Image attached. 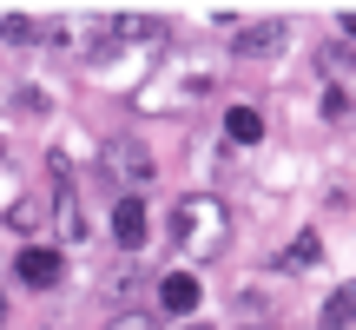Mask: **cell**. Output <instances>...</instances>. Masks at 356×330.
Returning <instances> with one entry per match:
<instances>
[{
	"instance_id": "6da1fadb",
	"label": "cell",
	"mask_w": 356,
	"mask_h": 330,
	"mask_svg": "<svg viewBox=\"0 0 356 330\" xmlns=\"http://www.w3.org/2000/svg\"><path fill=\"white\" fill-rule=\"evenodd\" d=\"M172 244L185 265H211L218 251L231 244V212L211 198V191H185L172 205Z\"/></svg>"
},
{
	"instance_id": "7a4b0ae2",
	"label": "cell",
	"mask_w": 356,
	"mask_h": 330,
	"mask_svg": "<svg viewBox=\"0 0 356 330\" xmlns=\"http://www.w3.org/2000/svg\"><path fill=\"white\" fill-rule=\"evenodd\" d=\"M211 86H218V73H211V66L172 60L159 79H145V86H139V106H145V113H185V106H191V100H204Z\"/></svg>"
},
{
	"instance_id": "3957f363",
	"label": "cell",
	"mask_w": 356,
	"mask_h": 330,
	"mask_svg": "<svg viewBox=\"0 0 356 330\" xmlns=\"http://www.w3.org/2000/svg\"><path fill=\"white\" fill-rule=\"evenodd\" d=\"M106 185H119V198H139L152 185V152L139 139H106V159H99Z\"/></svg>"
},
{
	"instance_id": "277c9868",
	"label": "cell",
	"mask_w": 356,
	"mask_h": 330,
	"mask_svg": "<svg viewBox=\"0 0 356 330\" xmlns=\"http://www.w3.org/2000/svg\"><path fill=\"white\" fill-rule=\"evenodd\" d=\"M13 278H20L26 291H53V284L66 278V258L53 251V244H26V251L13 258Z\"/></svg>"
},
{
	"instance_id": "5b68a950",
	"label": "cell",
	"mask_w": 356,
	"mask_h": 330,
	"mask_svg": "<svg viewBox=\"0 0 356 330\" xmlns=\"http://www.w3.org/2000/svg\"><path fill=\"white\" fill-rule=\"evenodd\" d=\"M198 297H204L198 271H165V278H159V311H165V317H191Z\"/></svg>"
},
{
	"instance_id": "8992f818",
	"label": "cell",
	"mask_w": 356,
	"mask_h": 330,
	"mask_svg": "<svg viewBox=\"0 0 356 330\" xmlns=\"http://www.w3.org/2000/svg\"><path fill=\"white\" fill-rule=\"evenodd\" d=\"M60 185H53V225H60V244H86V218H79V191L66 172H53Z\"/></svg>"
},
{
	"instance_id": "52a82bcc",
	"label": "cell",
	"mask_w": 356,
	"mask_h": 330,
	"mask_svg": "<svg viewBox=\"0 0 356 330\" xmlns=\"http://www.w3.org/2000/svg\"><path fill=\"white\" fill-rule=\"evenodd\" d=\"M113 238H119V251H145V238H152V225H145V198H119L113 205Z\"/></svg>"
},
{
	"instance_id": "ba28073f",
	"label": "cell",
	"mask_w": 356,
	"mask_h": 330,
	"mask_svg": "<svg viewBox=\"0 0 356 330\" xmlns=\"http://www.w3.org/2000/svg\"><path fill=\"white\" fill-rule=\"evenodd\" d=\"M284 40H291V26H284V20H251V26H238V53H244V60H270Z\"/></svg>"
},
{
	"instance_id": "9c48e42d",
	"label": "cell",
	"mask_w": 356,
	"mask_h": 330,
	"mask_svg": "<svg viewBox=\"0 0 356 330\" xmlns=\"http://www.w3.org/2000/svg\"><path fill=\"white\" fill-rule=\"evenodd\" d=\"M225 139L231 146H257L264 139V113H257V106H231L225 113Z\"/></svg>"
},
{
	"instance_id": "30bf717a",
	"label": "cell",
	"mask_w": 356,
	"mask_h": 330,
	"mask_svg": "<svg viewBox=\"0 0 356 330\" xmlns=\"http://www.w3.org/2000/svg\"><path fill=\"white\" fill-rule=\"evenodd\" d=\"M317 258H323V238H317V231H297V238L284 244V258H277V265H284V271H310Z\"/></svg>"
},
{
	"instance_id": "8fae6325",
	"label": "cell",
	"mask_w": 356,
	"mask_h": 330,
	"mask_svg": "<svg viewBox=\"0 0 356 330\" xmlns=\"http://www.w3.org/2000/svg\"><path fill=\"white\" fill-rule=\"evenodd\" d=\"M356 324V284H343V291H330V304H323L317 330H350Z\"/></svg>"
},
{
	"instance_id": "7c38bea8",
	"label": "cell",
	"mask_w": 356,
	"mask_h": 330,
	"mask_svg": "<svg viewBox=\"0 0 356 330\" xmlns=\"http://www.w3.org/2000/svg\"><path fill=\"white\" fill-rule=\"evenodd\" d=\"M0 33L26 47V40H47V26H40V20H26V13H7V20H0Z\"/></svg>"
},
{
	"instance_id": "4fadbf2b",
	"label": "cell",
	"mask_w": 356,
	"mask_h": 330,
	"mask_svg": "<svg viewBox=\"0 0 356 330\" xmlns=\"http://www.w3.org/2000/svg\"><path fill=\"white\" fill-rule=\"evenodd\" d=\"M40 218H47V212H40L33 198H13V212H7V225H13V231H40Z\"/></svg>"
},
{
	"instance_id": "5bb4252c",
	"label": "cell",
	"mask_w": 356,
	"mask_h": 330,
	"mask_svg": "<svg viewBox=\"0 0 356 330\" xmlns=\"http://www.w3.org/2000/svg\"><path fill=\"white\" fill-rule=\"evenodd\" d=\"M350 113H356V106H350V93H337V86H330V93H323V119H337V126H343V119H350Z\"/></svg>"
},
{
	"instance_id": "9a60e30c",
	"label": "cell",
	"mask_w": 356,
	"mask_h": 330,
	"mask_svg": "<svg viewBox=\"0 0 356 330\" xmlns=\"http://www.w3.org/2000/svg\"><path fill=\"white\" fill-rule=\"evenodd\" d=\"M13 106H20V113H47V93H40V86H20V93H13Z\"/></svg>"
},
{
	"instance_id": "2e32d148",
	"label": "cell",
	"mask_w": 356,
	"mask_h": 330,
	"mask_svg": "<svg viewBox=\"0 0 356 330\" xmlns=\"http://www.w3.org/2000/svg\"><path fill=\"white\" fill-rule=\"evenodd\" d=\"M113 330H152V317H113Z\"/></svg>"
},
{
	"instance_id": "e0dca14e",
	"label": "cell",
	"mask_w": 356,
	"mask_h": 330,
	"mask_svg": "<svg viewBox=\"0 0 356 330\" xmlns=\"http://www.w3.org/2000/svg\"><path fill=\"white\" fill-rule=\"evenodd\" d=\"M337 33H343V40H356V13H337Z\"/></svg>"
},
{
	"instance_id": "ac0fdd59",
	"label": "cell",
	"mask_w": 356,
	"mask_h": 330,
	"mask_svg": "<svg viewBox=\"0 0 356 330\" xmlns=\"http://www.w3.org/2000/svg\"><path fill=\"white\" fill-rule=\"evenodd\" d=\"M0 324H7V297H0Z\"/></svg>"
},
{
	"instance_id": "d6986e66",
	"label": "cell",
	"mask_w": 356,
	"mask_h": 330,
	"mask_svg": "<svg viewBox=\"0 0 356 330\" xmlns=\"http://www.w3.org/2000/svg\"><path fill=\"white\" fill-rule=\"evenodd\" d=\"M185 330H204V324H185Z\"/></svg>"
}]
</instances>
